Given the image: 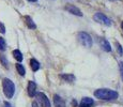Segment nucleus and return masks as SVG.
I'll list each match as a JSON object with an SVG mask.
<instances>
[{
    "mask_svg": "<svg viewBox=\"0 0 123 107\" xmlns=\"http://www.w3.org/2000/svg\"><path fill=\"white\" fill-rule=\"evenodd\" d=\"M0 32H1V33L6 32V27H4V25L2 23H0Z\"/></svg>",
    "mask_w": 123,
    "mask_h": 107,
    "instance_id": "nucleus-19",
    "label": "nucleus"
},
{
    "mask_svg": "<svg viewBox=\"0 0 123 107\" xmlns=\"http://www.w3.org/2000/svg\"><path fill=\"white\" fill-rule=\"evenodd\" d=\"M28 1H30V2H35V1H37V0H28Z\"/></svg>",
    "mask_w": 123,
    "mask_h": 107,
    "instance_id": "nucleus-23",
    "label": "nucleus"
},
{
    "mask_svg": "<svg viewBox=\"0 0 123 107\" xmlns=\"http://www.w3.org/2000/svg\"><path fill=\"white\" fill-rule=\"evenodd\" d=\"M119 66H120V73H121V77H122V80H123V62H120Z\"/></svg>",
    "mask_w": 123,
    "mask_h": 107,
    "instance_id": "nucleus-20",
    "label": "nucleus"
},
{
    "mask_svg": "<svg viewBox=\"0 0 123 107\" xmlns=\"http://www.w3.org/2000/svg\"><path fill=\"white\" fill-rule=\"evenodd\" d=\"M94 96L100 100H105V101H112V100L118 99V92L113 91L110 89H98L94 92Z\"/></svg>",
    "mask_w": 123,
    "mask_h": 107,
    "instance_id": "nucleus-1",
    "label": "nucleus"
},
{
    "mask_svg": "<svg viewBox=\"0 0 123 107\" xmlns=\"http://www.w3.org/2000/svg\"><path fill=\"white\" fill-rule=\"evenodd\" d=\"M60 77L62 78V79H64L65 82H72L73 80H75V76L72 74H61Z\"/></svg>",
    "mask_w": 123,
    "mask_h": 107,
    "instance_id": "nucleus-12",
    "label": "nucleus"
},
{
    "mask_svg": "<svg viewBox=\"0 0 123 107\" xmlns=\"http://www.w3.org/2000/svg\"><path fill=\"white\" fill-rule=\"evenodd\" d=\"M6 48V43L4 41V39L0 38V50H4Z\"/></svg>",
    "mask_w": 123,
    "mask_h": 107,
    "instance_id": "nucleus-16",
    "label": "nucleus"
},
{
    "mask_svg": "<svg viewBox=\"0 0 123 107\" xmlns=\"http://www.w3.org/2000/svg\"><path fill=\"white\" fill-rule=\"evenodd\" d=\"M30 65H31V69H32L33 72H37V71L40 69L39 61H37L35 59H31V60H30Z\"/></svg>",
    "mask_w": 123,
    "mask_h": 107,
    "instance_id": "nucleus-11",
    "label": "nucleus"
},
{
    "mask_svg": "<svg viewBox=\"0 0 123 107\" xmlns=\"http://www.w3.org/2000/svg\"><path fill=\"white\" fill-rule=\"evenodd\" d=\"M25 19H26V24H27V26L30 28V29H35V28H37V25L33 23V20H32L29 16H26Z\"/></svg>",
    "mask_w": 123,
    "mask_h": 107,
    "instance_id": "nucleus-13",
    "label": "nucleus"
},
{
    "mask_svg": "<svg viewBox=\"0 0 123 107\" xmlns=\"http://www.w3.org/2000/svg\"><path fill=\"white\" fill-rule=\"evenodd\" d=\"M16 70H17V72L19 73L22 76H25L26 74V71H25V68L22 65V64H19V63H17L16 64Z\"/></svg>",
    "mask_w": 123,
    "mask_h": 107,
    "instance_id": "nucleus-15",
    "label": "nucleus"
},
{
    "mask_svg": "<svg viewBox=\"0 0 123 107\" xmlns=\"http://www.w3.org/2000/svg\"><path fill=\"white\" fill-rule=\"evenodd\" d=\"M116 46H117V48H118V51H119V54H120V55H123V49H122L121 45H120L119 43H116Z\"/></svg>",
    "mask_w": 123,
    "mask_h": 107,
    "instance_id": "nucleus-18",
    "label": "nucleus"
},
{
    "mask_svg": "<svg viewBox=\"0 0 123 107\" xmlns=\"http://www.w3.org/2000/svg\"><path fill=\"white\" fill-rule=\"evenodd\" d=\"M93 18H94L95 21H98V23H100V24H103V25H105V26L111 25V21H110L109 18H108L107 16L104 15L103 13H100V12H98V13L94 14Z\"/></svg>",
    "mask_w": 123,
    "mask_h": 107,
    "instance_id": "nucleus-4",
    "label": "nucleus"
},
{
    "mask_svg": "<svg viewBox=\"0 0 123 107\" xmlns=\"http://www.w3.org/2000/svg\"><path fill=\"white\" fill-rule=\"evenodd\" d=\"M101 46H102V49L105 51H111V47H110V44L108 43L107 40L103 39L101 41Z\"/></svg>",
    "mask_w": 123,
    "mask_h": 107,
    "instance_id": "nucleus-10",
    "label": "nucleus"
},
{
    "mask_svg": "<svg viewBox=\"0 0 123 107\" xmlns=\"http://www.w3.org/2000/svg\"><path fill=\"white\" fill-rule=\"evenodd\" d=\"M3 105H4V107H12V105H11L10 103H9V102H4Z\"/></svg>",
    "mask_w": 123,
    "mask_h": 107,
    "instance_id": "nucleus-21",
    "label": "nucleus"
},
{
    "mask_svg": "<svg viewBox=\"0 0 123 107\" xmlns=\"http://www.w3.org/2000/svg\"><path fill=\"white\" fill-rule=\"evenodd\" d=\"M54 103H55V107H65V102L57 94L54 95Z\"/></svg>",
    "mask_w": 123,
    "mask_h": 107,
    "instance_id": "nucleus-9",
    "label": "nucleus"
},
{
    "mask_svg": "<svg viewBox=\"0 0 123 107\" xmlns=\"http://www.w3.org/2000/svg\"><path fill=\"white\" fill-rule=\"evenodd\" d=\"M121 26H122V29H123V21H122V25Z\"/></svg>",
    "mask_w": 123,
    "mask_h": 107,
    "instance_id": "nucleus-24",
    "label": "nucleus"
},
{
    "mask_svg": "<svg viewBox=\"0 0 123 107\" xmlns=\"http://www.w3.org/2000/svg\"><path fill=\"white\" fill-rule=\"evenodd\" d=\"M37 95V100L40 103V105L42 107H50V103H49V100L47 99V96L45 95L42 92H39V93L35 94Z\"/></svg>",
    "mask_w": 123,
    "mask_h": 107,
    "instance_id": "nucleus-5",
    "label": "nucleus"
},
{
    "mask_svg": "<svg viewBox=\"0 0 123 107\" xmlns=\"http://www.w3.org/2000/svg\"><path fill=\"white\" fill-rule=\"evenodd\" d=\"M2 88H3V92L8 99L13 97L14 93H15V85L13 84V82L11 79L3 78V80H2Z\"/></svg>",
    "mask_w": 123,
    "mask_h": 107,
    "instance_id": "nucleus-2",
    "label": "nucleus"
},
{
    "mask_svg": "<svg viewBox=\"0 0 123 107\" xmlns=\"http://www.w3.org/2000/svg\"><path fill=\"white\" fill-rule=\"evenodd\" d=\"M77 38H78V41L81 43L84 46H86V47L92 46V38L90 37L87 32H79Z\"/></svg>",
    "mask_w": 123,
    "mask_h": 107,
    "instance_id": "nucleus-3",
    "label": "nucleus"
},
{
    "mask_svg": "<svg viewBox=\"0 0 123 107\" xmlns=\"http://www.w3.org/2000/svg\"><path fill=\"white\" fill-rule=\"evenodd\" d=\"M13 56H14V58H15L16 60L18 61V62L23 61V54L20 53L18 49H15V50H13Z\"/></svg>",
    "mask_w": 123,
    "mask_h": 107,
    "instance_id": "nucleus-14",
    "label": "nucleus"
},
{
    "mask_svg": "<svg viewBox=\"0 0 123 107\" xmlns=\"http://www.w3.org/2000/svg\"><path fill=\"white\" fill-rule=\"evenodd\" d=\"M0 60H1V62L3 63V65L6 66V68H8V60L6 59V57H4V56H0Z\"/></svg>",
    "mask_w": 123,
    "mask_h": 107,
    "instance_id": "nucleus-17",
    "label": "nucleus"
},
{
    "mask_svg": "<svg viewBox=\"0 0 123 107\" xmlns=\"http://www.w3.org/2000/svg\"><path fill=\"white\" fill-rule=\"evenodd\" d=\"M92 105H93V100L90 97H82L79 107H92Z\"/></svg>",
    "mask_w": 123,
    "mask_h": 107,
    "instance_id": "nucleus-8",
    "label": "nucleus"
},
{
    "mask_svg": "<svg viewBox=\"0 0 123 107\" xmlns=\"http://www.w3.org/2000/svg\"><path fill=\"white\" fill-rule=\"evenodd\" d=\"M28 94L31 97L35 96V94H37V85L34 82H29V84H28Z\"/></svg>",
    "mask_w": 123,
    "mask_h": 107,
    "instance_id": "nucleus-7",
    "label": "nucleus"
},
{
    "mask_svg": "<svg viewBox=\"0 0 123 107\" xmlns=\"http://www.w3.org/2000/svg\"><path fill=\"white\" fill-rule=\"evenodd\" d=\"M32 106H33V107H37V103H33V104H32Z\"/></svg>",
    "mask_w": 123,
    "mask_h": 107,
    "instance_id": "nucleus-22",
    "label": "nucleus"
},
{
    "mask_svg": "<svg viewBox=\"0 0 123 107\" xmlns=\"http://www.w3.org/2000/svg\"><path fill=\"white\" fill-rule=\"evenodd\" d=\"M65 10H67L68 13L73 14V15H76V16H82V13L81 11L79 10L77 6H73V4H68V6H65Z\"/></svg>",
    "mask_w": 123,
    "mask_h": 107,
    "instance_id": "nucleus-6",
    "label": "nucleus"
}]
</instances>
